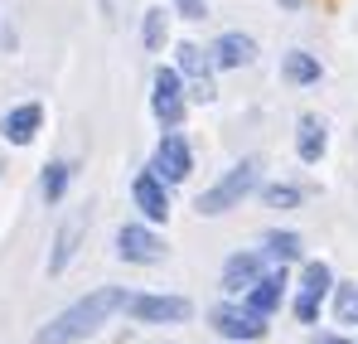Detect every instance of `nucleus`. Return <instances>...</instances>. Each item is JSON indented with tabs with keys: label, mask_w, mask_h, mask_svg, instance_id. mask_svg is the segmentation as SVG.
Returning a JSON list of instances; mask_svg holds the SVG:
<instances>
[{
	"label": "nucleus",
	"mask_w": 358,
	"mask_h": 344,
	"mask_svg": "<svg viewBox=\"0 0 358 344\" xmlns=\"http://www.w3.org/2000/svg\"><path fill=\"white\" fill-rule=\"evenodd\" d=\"M117 310H126V291L121 287H97V291H87L78 305H68L63 315H54V320L34 335V344H78V340H87V335H97Z\"/></svg>",
	"instance_id": "obj_1"
},
{
	"label": "nucleus",
	"mask_w": 358,
	"mask_h": 344,
	"mask_svg": "<svg viewBox=\"0 0 358 344\" xmlns=\"http://www.w3.org/2000/svg\"><path fill=\"white\" fill-rule=\"evenodd\" d=\"M257 179H262V165H257V160H242V165H233V170L223 174V179H218L213 189H203L194 209H199L203 219H218V214L238 209L242 199H247V194L257 189Z\"/></svg>",
	"instance_id": "obj_2"
},
{
	"label": "nucleus",
	"mask_w": 358,
	"mask_h": 344,
	"mask_svg": "<svg viewBox=\"0 0 358 344\" xmlns=\"http://www.w3.org/2000/svg\"><path fill=\"white\" fill-rule=\"evenodd\" d=\"M126 315L141 325H165V320H189L194 305L184 296H126Z\"/></svg>",
	"instance_id": "obj_3"
},
{
	"label": "nucleus",
	"mask_w": 358,
	"mask_h": 344,
	"mask_svg": "<svg viewBox=\"0 0 358 344\" xmlns=\"http://www.w3.org/2000/svg\"><path fill=\"white\" fill-rule=\"evenodd\" d=\"M213 330L223 340H262L266 335V315L252 305H218L213 310Z\"/></svg>",
	"instance_id": "obj_4"
},
{
	"label": "nucleus",
	"mask_w": 358,
	"mask_h": 344,
	"mask_svg": "<svg viewBox=\"0 0 358 344\" xmlns=\"http://www.w3.org/2000/svg\"><path fill=\"white\" fill-rule=\"evenodd\" d=\"M150 107L165 126H179L184 116V73L179 68H155V92H150Z\"/></svg>",
	"instance_id": "obj_5"
},
{
	"label": "nucleus",
	"mask_w": 358,
	"mask_h": 344,
	"mask_svg": "<svg viewBox=\"0 0 358 344\" xmlns=\"http://www.w3.org/2000/svg\"><path fill=\"white\" fill-rule=\"evenodd\" d=\"M150 170L160 174L165 184L189 179V170H194V156H189V141H184L179 131H165V141L155 146V165H150Z\"/></svg>",
	"instance_id": "obj_6"
},
{
	"label": "nucleus",
	"mask_w": 358,
	"mask_h": 344,
	"mask_svg": "<svg viewBox=\"0 0 358 344\" xmlns=\"http://www.w3.org/2000/svg\"><path fill=\"white\" fill-rule=\"evenodd\" d=\"M179 73L194 83L189 97H199V102L213 97V54H208V49H199V44H179Z\"/></svg>",
	"instance_id": "obj_7"
},
{
	"label": "nucleus",
	"mask_w": 358,
	"mask_h": 344,
	"mask_svg": "<svg viewBox=\"0 0 358 344\" xmlns=\"http://www.w3.org/2000/svg\"><path fill=\"white\" fill-rule=\"evenodd\" d=\"M117 252L126 262H160L165 257V238H155L145 223H126L117 233Z\"/></svg>",
	"instance_id": "obj_8"
},
{
	"label": "nucleus",
	"mask_w": 358,
	"mask_h": 344,
	"mask_svg": "<svg viewBox=\"0 0 358 344\" xmlns=\"http://www.w3.org/2000/svg\"><path fill=\"white\" fill-rule=\"evenodd\" d=\"M131 199H136V209L150 219V223H160L165 214H170V194H165V179L150 170V174H136V184H131Z\"/></svg>",
	"instance_id": "obj_9"
},
{
	"label": "nucleus",
	"mask_w": 358,
	"mask_h": 344,
	"mask_svg": "<svg viewBox=\"0 0 358 344\" xmlns=\"http://www.w3.org/2000/svg\"><path fill=\"white\" fill-rule=\"evenodd\" d=\"M266 272H262V252H233L228 257V267H223V291H252L262 282Z\"/></svg>",
	"instance_id": "obj_10"
},
{
	"label": "nucleus",
	"mask_w": 358,
	"mask_h": 344,
	"mask_svg": "<svg viewBox=\"0 0 358 344\" xmlns=\"http://www.w3.org/2000/svg\"><path fill=\"white\" fill-rule=\"evenodd\" d=\"M39 121H44V107H39V102H24V107H15V112H5L0 131H5L10 146H29V141L39 136Z\"/></svg>",
	"instance_id": "obj_11"
},
{
	"label": "nucleus",
	"mask_w": 358,
	"mask_h": 344,
	"mask_svg": "<svg viewBox=\"0 0 358 344\" xmlns=\"http://www.w3.org/2000/svg\"><path fill=\"white\" fill-rule=\"evenodd\" d=\"M281 291H286V267L266 272L257 287L247 291V305H252V310H262V315H271V310H281Z\"/></svg>",
	"instance_id": "obj_12"
},
{
	"label": "nucleus",
	"mask_w": 358,
	"mask_h": 344,
	"mask_svg": "<svg viewBox=\"0 0 358 344\" xmlns=\"http://www.w3.org/2000/svg\"><path fill=\"white\" fill-rule=\"evenodd\" d=\"M208 54H213L218 68H242V63H252V58H257V44H252L247 34H223Z\"/></svg>",
	"instance_id": "obj_13"
},
{
	"label": "nucleus",
	"mask_w": 358,
	"mask_h": 344,
	"mask_svg": "<svg viewBox=\"0 0 358 344\" xmlns=\"http://www.w3.org/2000/svg\"><path fill=\"white\" fill-rule=\"evenodd\" d=\"M324 146H329V136H324V126L315 121V116H300V126H296V151H300V160H320L324 156Z\"/></svg>",
	"instance_id": "obj_14"
},
{
	"label": "nucleus",
	"mask_w": 358,
	"mask_h": 344,
	"mask_svg": "<svg viewBox=\"0 0 358 344\" xmlns=\"http://www.w3.org/2000/svg\"><path fill=\"white\" fill-rule=\"evenodd\" d=\"M78 238H83V219H73V223H63V228H59L54 257H49V272H63V267H68V257L78 252Z\"/></svg>",
	"instance_id": "obj_15"
},
{
	"label": "nucleus",
	"mask_w": 358,
	"mask_h": 344,
	"mask_svg": "<svg viewBox=\"0 0 358 344\" xmlns=\"http://www.w3.org/2000/svg\"><path fill=\"white\" fill-rule=\"evenodd\" d=\"M266 257H271L276 267L300 262V238H296V233H266Z\"/></svg>",
	"instance_id": "obj_16"
},
{
	"label": "nucleus",
	"mask_w": 358,
	"mask_h": 344,
	"mask_svg": "<svg viewBox=\"0 0 358 344\" xmlns=\"http://www.w3.org/2000/svg\"><path fill=\"white\" fill-rule=\"evenodd\" d=\"M286 78H291V83H300V88H305V83H320V58L315 54H286Z\"/></svg>",
	"instance_id": "obj_17"
},
{
	"label": "nucleus",
	"mask_w": 358,
	"mask_h": 344,
	"mask_svg": "<svg viewBox=\"0 0 358 344\" xmlns=\"http://www.w3.org/2000/svg\"><path fill=\"white\" fill-rule=\"evenodd\" d=\"M334 287V272H329V262H305V277H300V291L305 296H320L324 301V291Z\"/></svg>",
	"instance_id": "obj_18"
},
{
	"label": "nucleus",
	"mask_w": 358,
	"mask_h": 344,
	"mask_svg": "<svg viewBox=\"0 0 358 344\" xmlns=\"http://www.w3.org/2000/svg\"><path fill=\"white\" fill-rule=\"evenodd\" d=\"M68 174H73V165H63V160L44 165V199H49V204H59V199H63V189H68Z\"/></svg>",
	"instance_id": "obj_19"
},
{
	"label": "nucleus",
	"mask_w": 358,
	"mask_h": 344,
	"mask_svg": "<svg viewBox=\"0 0 358 344\" xmlns=\"http://www.w3.org/2000/svg\"><path fill=\"white\" fill-rule=\"evenodd\" d=\"M145 44L155 54L165 49V10H145Z\"/></svg>",
	"instance_id": "obj_20"
},
{
	"label": "nucleus",
	"mask_w": 358,
	"mask_h": 344,
	"mask_svg": "<svg viewBox=\"0 0 358 344\" xmlns=\"http://www.w3.org/2000/svg\"><path fill=\"white\" fill-rule=\"evenodd\" d=\"M339 320L358 325V287H339Z\"/></svg>",
	"instance_id": "obj_21"
},
{
	"label": "nucleus",
	"mask_w": 358,
	"mask_h": 344,
	"mask_svg": "<svg viewBox=\"0 0 358 344\" xmlns=\"http://www.w3.org/2000/svg\"><path fill=\"white\" fill-rule=\"evenodd\" d=\"M266 204H271V209H291V204H300V189H291V184H271V189H266Z\"/></svg>",
	"instance_id": "obj_22"
},
{
	"label": "nucleus",
	"mask_w": 358,
	"mask_h": 344,
	"mask_svg": "<svg viewBox=\"0 0 358 344\" xmlns=\"http://www.w3.org/2000/svg\"><path fill=\"white\" fill-rule=\"evenodd\" d=\"M296 315L305 320V325H315V320H320V296H305V291H300L296 296Z\"/></svg>",
	"instance_id": "obj_23"
},
{
	"label": "nucleus",
	"mask_w": 358,
	"mask_h": 344,
	"mask_svg": "<svg viewBox=\"0 0 358 344\" xmlns=\"http://www.w3.org/2000/svg\"><path fill=\"white\" fill-rule=\"evenodd\" d=\"M179 15H184V20H203L208 5H203V0H179Z\"/></svg>",
	"instance_id": "obj_24"
},
{
	"label": "nucleus",
	"mask_w": 358,
	"mask_h": 344,
	"mask_svg": "<svg viewBox=\"0 0 358 344\" xmlns=\"http://www.w3.org/2000/svg\"><path fill=\"white\" fill-rule=\"evenodd\" d=\"M315 344H349V340H339V335H320Z\"/></svg>",
	"instance_id": "obj_25"
}]
</instances>
